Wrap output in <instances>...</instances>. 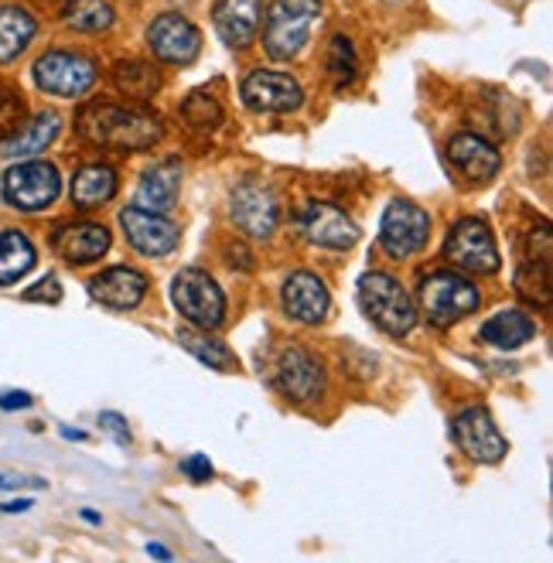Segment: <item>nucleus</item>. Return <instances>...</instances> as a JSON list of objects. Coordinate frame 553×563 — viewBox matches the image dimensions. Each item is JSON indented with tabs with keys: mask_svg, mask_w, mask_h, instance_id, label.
Segmentation results:
<instances>
[{
	"mask_svg": "<svg viewBox=\"0 0 553 563\" xmlns=\"http://www.w3.org/2000/svg\"><path fill=\"white\" fill-rule=\"evenodd\" d=\"M242 103L257 113H291L304 103V89L287 72L257 69L242 79Z\"/></svg>",
	"mask_w": 553,
	"mask_h": 563,
	"instance_id": "11",
	"label": "nucleus"
},
{
	"mask_svg": "<svg viewBox=\"0 0 553 563\" xmlns=\"http://www.w3.org/2000/svg\"><path fill=\"white\" fill-rule=\"evenodd\" d=\"M321 14V0H273L263 27V48L270 58H294L312 35V24Z\"/></svg>",
	"mask_w": 553,
	"mask_h": 563,
	"instance_id": "4",
	"label": "nucleus"
},
{
	"mask_svg": "<svg viewBox=\"0 0 553 563\" xmlns=\"http://www.w3.org/2000/svg\"><path fill=\"white\" fill-rule=\"evenodd\" d=\"M281 304L284 311L301 322V325H318L325 322L328 307H331V297H328V288L321 284V280L315 273H291L284 280V291H281Z\"/></svg>",
	"mask_w": 553,
	"mask_h": 563,
	"instance_id": "18",
	"label": "nucleus"
},
{
	"mask_svg": "<svg viewBox=\"0 0 553 563\" xmlns=\"http://www.w3.org/2000/svg\"><path fill=\"white\" fill-rule=\"evenodd\" d=\"M417 307L435 328H448V325L461 322L478 307V291H475L472 280H465L461 273L438 270V273H427L420 280Z\"/></svg>",
	"mask_w": 553,
	"mask_h": 563,
	"instance_id": "3",
	"label": "nucleus"
},
{
	"mask_svg": "<svg viewBox=\"0 0 553 563\" xmlns=\"http://www.w3.org/2000/svg\"><path fill=\"white\" fill-rule=\"evenodd\" d=\"M297 223H301V233L307 239H312L315 246H325V249H349L359 239L356 223L338 205H331V202L304 205Z\"/></svg>",
	"mask_w": 553,
	"mask_h": 563,
	"instance_id": "15",
	"label": "nucleus"
},
{
	"mask_svg": "<svg viewBox=\"0 0 553 563\" xmlns=\"http://www.w3.org/2000/svg\"><path fill=\"white\" fill-rule=\"evenodd\" d=\"M359 304L365 311V318L393 338L407 335L417 325L414 297L390 273H365L359 280Z\"/></svg>",
	"mask_w": 553,
	"mask_h": 563,
	"instance_id": "2",
	"label": "nucleus"
},
{
	"mask_svg": "<svg viewBox=\"0 0 553 563\" xmlns=\"http://www.w3.org/2000/svg\"><path fill=\"white\" fill-rule=\"evenodd\" d=\"M178 184H181V161L168 158L144 171L140 188H137V205L150 212H171L178 202Z\"/></svg>",
	"mask_w": 553,
	"mask_h": 563,
	"instance_id": "23",
	"label": "nucleus"
},
{
	"mask_svg": "<svg viewBox=\"0 0 553 563\" xmlns=\"http://www.w3.org/2000/svg\"><path fill=\"white\" fill-rule=\"evenodd\" d=\"M454 441L472 461H482V464H499L506 458V451H509L496 420H492L485 410H478V406H472V410H465V414H458Z\"/></svg>",
	"mask_w": 553,
	"mask_h": 563,
	"instance_id": "14",
	"label": "nucleus"
},
{
	"mask_svg": "<svg viewBox=\"0 0 553 563\" xmlns=\"http://www.w3.org/2000/svg\"><path fill=\"white\" fill-rule=\"evenodd\" d=\"M546 257H540V260H527V267L519 270V277H516V288H519V294L522 297H530V301H540V304H546V291H550V280H546Z\"/></svg>",
	"mask_w": 553,
	"mask_h": 563,
	"instance_id": "34",
	"label": "nucleus"
},
{
	"mask_svg": "<svg viewBox=\"0 0 553 563\" xmlns=\"http://www.w3.org/2000/svg\"><path fill=\"white\" fill-rule=\"evenodd\" d=\"M76 131L100 144V147H116V150H147L161 140V120L144 110L116 106V103H86L76 116Z\"/></svg>",
	"mask_w": 553,
	"mask_h": 563,
	"instance_id": "1",
	"label": "nucleus"
},
{
	"mask_svg": "<svg viewBox=\"0 0 553 563\" xmlns=\"http://www.w3.org/2000/svg\"><path fill=\"white\" fill-rule=\"evenodd\" d=\"M427 233H430L427 212L420 205L407 202V199H396V202H390V209L383 215L380 246L393 260H404V257H414L417 249L427 246Z\"/></svg>",
	"mask_w": 553,
	"mask_h": 563,
	"instance_id": "9",
	"label": "nucleus"
},
{
	"mask_svg": "<svg viewBox=\"0 0 553 563\" xmlns=\"http://www.w3.org/2000/svg\"><path fill=\"white\" fill-rule=\"evenodd\" d=\"M263 0H219L212 14V24L229 48H246L260 31Z\"/></svg>",
	"mask_w": 553,
	"mask_h": 563,
	"instance_id": "20",
	"label": "nucleus"
},
{
	"mask_svg": "<svg viewBox=\"0 0 553 563\" xmlns=\"http://www.w3.org/2000/svg\"><path fill=\"white\" fill-rule=\"evenodd\" d=\"M35 267V246L18 229L0 233V288L18 284V280Z\"/></svg>",
	"mask_w": 553,
	"mask_h": 563,
	"instance_id": "28",
	"label": "nucleus"
},
{
	"mask_svg": "<svg viewBox=\"0 0 553 563\" xmlns=\"http://www.w3.org/2000/svg\"><path fill=\"white\" fill-rule=\"evenodd\" d=\"M35 82L52 97H82L97 82V61L76 52H45L35 61Z\"/></svg>",
	"mask_w": 553,
	"mask_h": 563,
	"instance_id": "8",
	"label": "nucleus"
},
{
	"mask_svg": "<svg viewBox=\"0 0 553 563\" xmlns=\"http://www.w3.org/2000/svg\"><path fill=\"white\" fill-rule=\"evenodd\" d=\"M233 218H236V226L246 236L267 239V236H273L281 212H276V199H273L270 188H263V184H239L236 195H233Z\"/></svg>",
	"mask_w": 553,
	"mask_h": 563,
	"instance_id": "17",
	"label": "nucleus"
},
{
	"mask_svg": "<svg viewBox=\"0 0 553 563\" xmlns=\"http://www.w3.org/2000/svg\"><path fill=\"white\" fill-rule=\"evenodd\" d=\"M61 297V288H58V280L55 277H45L42 284H35L31 291H24V301H58Z\"/></svg>",
	"mask_w": 553,
	"mask_h": 563,
	"instance_id": "36",
	"label": "nucleus"
},
{
	"mask_svg": "<svg viewBox=\"0 0 553 563\" xmlns=\"http://www.w3.org/2000/svg\"><path fill=\"white\" fill-rule=\"evenodd\" d=\"M147 45L168 66H189L202 52L199 27L181 14H161L147 27Z\"/></svg>",
	"mask_w": 553,
	"mask_h": 563,
	"instance_id": "12",
	"label": "nucleus"
},
{
	"mask_svg": "<svg viewBox=\"0 0 553 563\" xmlns=\"http://www.w3.org/2000/svg\"><path fill=\"white\" fill-rule=\"evenodd\" d=\"M178 338H181V346L189 349L199 362H205L208 369H219V372H236L239 369V359L229 352V346L208 338L202 328H181Z\"/></svg>",
	"mask_w": 553,
	"mask_h": 563,
	"instance_id": "29",
	"label": "nucleus"
},
{
	"mask_svg": "<svg viewBox=\"0 0 553 563\" xmlns=\"http://www.w3.org/2000/svg\"><path fill=\"white\" fill-rule=\"evenodd\" d=\"M444 257L469 273H496L499 270V246L488 223L482 218H461L444 239Z\"/></svg>",
	"mask_w": 553,
	"mask_h": 563,
	"instance_id": "6",
	"label": "nucleus"
},
{
	"mask_svg": "<svg viewBox=\"0 0 553 563\" xmlns=\"http://www.w3.org/2000/svg\"><path fill=\"white\" fill-rule=\"evenodd\" d=\"M537 335V325L533 318H527L522 311H499L496 318H488L482 325V341L496 349H519L527 346V341Z\"/></svg>",
	"mask_w": 553,
	"mask_h": 563,
	"instance_id": "25",
	"label": "nucleus"
},
{
	"mask_svg": "<svg viewBox=\"0 0 553 563\" xmlns=\"http://www.w3.org/2000/svg\"><path fill=\"white\" fill-rule=\"evenodd\" d=\"M61 131V116L55 110L38 113L35 120L21 123V127L0 140V158H31V154H42Z\"/></svg>",
	"mask_w": 553,
	"mask_h": 563,
	"instance_id": "22",
	"label": "nucleus"
},
{
	"mask_svg": "<svg viewBox=\"0 0 553 563\" xmlns=\"http://www.w3.org/2000/svg\"><path fill=\"white\" fill-rule=\"evenodd\" d=\"M475 123H478V131H485V134L512 137L519 131V106H516L512 97H506V92L488 89L485 100H478Z\"/></svg>",
	"mask_w": 553,
	"mask_h": 563,
	"instance_id": "24",
	"label": "nucleus"
},
{
	"mask_svg": "<svg viewBox=\"0 0 553 563\" xmlns=\"http://www.w3.org/2000/svg\"><path fill=\"white\" fill-rule=\"evenodd\" d=\"M113 18L116 14L106 0H76V4L66 11V21L76 31H106L113 24Z\"/></svg>",
	"mask_w": 553,
	"mask_h": 563,
	"instance_id": "33",
	"label": "nucleus"
},
{
	"mask_svg": "<svg viewBox=\"0 0 553 563\" xmlns=\"http://www.w3.org/2000/svg\"><path fill=\"white\" fill-rule=\"evenodd\" d=\"M21 485H38V482H24V478H14V475H0V488H21Z\"/></svg>",
	"mask_w": 553,
	"mask_h": 563,
	"instance_id": "40",
	"label": "nucleus"
},
{
	"mask_svg": "<svg viewBox=\"0 0 553 563\" xmlns=\"http://www.w3.org/2000/svg\"><path fill=\"white\" fill-rule=\"evenodd\" d=\"M181 472H184V475H192V482H208V478H212V464H208L205 454H192L189 461L181 464Z\"/></svg>",
	"mask_w": 553,
	"mask_h": 563,
	"instance_id": "37",
	"label": "nucleus"
},
{
	"mask_svg": "<svg viewBox=\"0 0 553 563\" xmlns=\"http://www.w3.org/2000/svg\"><path fill=\"white\" fill-rule=\"evenodd\" d=\"M8 513H24L27 509V503H11V506H4Z\"/></svg>",
	"mask_w": 553,
	"mask_h": 563,
	"instance_id": "41",
	"label": "nucleus"
},
{
	"mask_svg": "<svg viewBox=\"0 0 553 563\" xmlns=\"http://www.w3.org/2000/svg\"><path fill=\"white\" fill-rule=\"evenodd\" d=\"M116 195V171L106 165H89L82 171H76L72 178V202L79 209H97L106 205Z\"/></svg>",
	"mask_w": 553,
	"mask_h": 563,
	"instance_id": "26",
	"label": "nucleus"
},
{
	"mask_svg": "<svg viewBox=\"0 0 553 563\" xmlns=\"http://www.w3.org/2000/svg\"><path fill=\"white\" fill-rule=\"evenodd\" d=\"M52 249L66 263H72V267L97 263L100 257H106V249H110V229L106 226H97V223L61 226L52 236Z\"/></svg>",
	"mask_w": 553,
	"mask_h": 563,
	"instance_id": "19",
	"label": "nucleus"
},
{
	"mask_svg": "<svg viewBox=\"0 0 553 563\" xmlns=\"http://www.w3.org/2000/svg\"><path fill=\"white\" fill-rule=\"evenodd\" d=\"M325 72H328V79L338 89H346V86L356 82V76H359V55H356V45L346 35H335L331 38L328 58H325Z\"/></svg>",
	"mask_w": 553,
	"mask_h": 563,
	"instance_id": "31",
	"label": "nucleus"
},
{
	"mask_svg": "<svg viewBox=\"0 0 553 563\" xmlns=\"http://www.w3.org/2000/svg\"><path fill=\"white\" fill-rule=\"evenodd\" d=\"M181 120L189 123L192 131L208 134L223 123V106L215 97H208V92H192V97L184 100V106H181Z\"/></svg>",
	"mask_w": 553,
	"mask_h": 563,
	"instance_id": "32",
	"label": "nucleus"
},
{
	"mask_svg": "<svg viewBox=\"0 0 553 563\" xmlns=\"http://www.w3.org/2000/svg\"><path fill=\"white\" fill-rule=\"evenodd\" d=\"M89 294L106 307L127 311L137 307L147 294V277L134 267H110L89 280Z\"/></svg>",
	"mask_w": 553,
	"mask_h": 563,
	"instance_id": "21",
	"label": "nucleus"
},
{
	"mask_svg": "<svg viewBox=\"0 0 553 563\" xmlns=\"http://www.w3.org/2000/svg\"><path fill=\"white\" fill-rule=\"evenodd\" d=\"M171 301L181 311V318H189V325L202 331L219 328L226 318V297L219 284H215L205 270H195V267H184L171 280Z\"/></svg>",
	"mask_w": 553,
	"mask_h": 563,
	"instance_id": "5",
	"label": "nucleus"
},
{
	"mask_svg": "<svg viewBox=\"0 0 553 563\" xmlns=\"http://www.w3.org/2000/svg\"><path fill=\"white\" fill-rule=\"evenodd\" d=\"M120 226L127 233V243L144 257H168L178 246V226L165 212H150V209H123L120 212Z\"/></svg>",
	"mask_w": 553,
	"mask_h": 563,
	"instance_id": "13",
	"label": "nucleus"
},
{
	"mask_svg": "<svg viewBox=\"0 0 553 563\" xmlns=\"http://www.w3.org/2000/svg\"><path fill=\"white\" fill-rule=\"evenodd\" d=\"M24 123V100L21 92L8 82H0V140L11 137Z\"/></svg>",
	"mask_w": 553,
	"mask_h": 563,
	"instance_id": "35",
	"label": "nucleus"
},
{
	"mask_svg": "<svg viewBox=\"0 0 553 563\" xmlns=\"http://www.w3.org/2000/svg\"><path fill=\"white\" fill-rule=\"evenodd\" d=\"M0 406H4V410H24V406H31V396L27 393H4L0 396Z\"/></svg>",
	"mask_w": 553,
	"mask_h": 563,
	"instance_id": "39",
	"label": "nucleus"
},
{
	"mask_svg": "<svg viewBox=\"0 0 553 563\" xmlns=\"http://www.w3.org/2000/svg\"><path fill=\"white\" fill-rule=\"evenodd\" d=\"M61 192L58 168L48 161H24L4 174V199L18 212H42Z\"/></svg>",
	"mask_w": 553,
	"mask_h": 563,
	"instance_id": "7",
	"label": "nucleus"
},
{
	"mask_svg": "<svg viewBox=\"0 0 553 563\" xmlns=\"http://www.w3.org/2000/svg\"><path fill=\"white\" fill-rule=\"evenodd\" d=\"M448 161L454 174L469 184H485L499 171V150L482 134H458L448 144Z\"/></svg>",
	"mask_w": 553,
	"mask_h": 563,
	"instance_id": "16",
	"label": "nucleus"
},
{
	"mask_svg": "<svg viewBox=\"0 0 553 563\" xmlns=\"http://www.w3.org/2000/svg\"><path fill=\"white\" fill-rule=\"evenodd\" d=\"M273 386L294 403H312L325 390V369L315 356L297 346H287L273 362Z\"/></svg>",
	"mask_w": 553,
	"mask_h": 563,
	"instance_id": "10",
	"label": "nucleus"
},
{
	"mask_svg": "<svg viewBox=\"0 0 553 563\" xmlns=\"http://www.w3.org/2000/svg\"><path fill=\"white\" fill-rule=\"evenodd\" d=\"M100 424L116 437V444H131V433H127V420L116 417V414H100Z\"/></svg>",
	"mask_w": 553,
	"mask_h": 563,
	"instance_id": "38",
	"label": "nucleus"
},
{
	"mask_svg": "<svg viewBox=\"0 0 553 563\" xmlns=\"http://www.w3.org/2000/svg\"><path fill=\"white\" fill-rule=\"evenodd\" d=\"M38 21L24 8H0V66L14 61L35 38Z\"/></svg>",
	"mask_w": 553,
	"mask_h": 563,
	"instance_id": "27",
	"label": "nucleus"
},
{
	"mask_svg": "<svg viewBox=\"0 0 553 563\" xmlns=\"http://www.w3.org/2000/svg\"><path fill=\"white\" fill-rule=\"evenodd\" d=\"M113 79L127 100H150L161 86L158 72H154V66H147V61H120L113 69Z\"/></svg>",
	"mask_w": 553,
	"mask_h": 563,
	"instance_id": "30",
	"label": "nucleus"
}]
</instances>
